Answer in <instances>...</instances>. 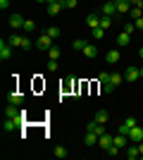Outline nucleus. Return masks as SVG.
I'll use <instances>...</instances> for the list:
<instances>
[{
	"instance_id": "a19ab883",
	"label": "nucleus",
	"mask_w": 143,
	"mask_h": 160,
	"mask_svg": "<svg viewBox=\"0 0 143 160\" xmlns=\"http://www.w3.org/2000/svg\"><path fill=\"white\" fill-rule=\"evenodd\" d=\"M138 55H141V58H143V48H141V50H138Z\"/></svg>"
},
{
	"instance_id": "1a4fd4ad",
	"label": "nucleus",
	"mask_w": 143,
	"mask_h": 160,
	"mask_svg": "<svg viewBox=\"0 0 143 160\" xmlns=\"http://www.w3.org/2000/svg\"><path fill=\"white\" fill-rule=\"evenodd\" d=\"M131 127H136V120H134V117H126V120L119 124V134H129Z\"/></svg>"
},
{
	"instance_id": "ddd939ff",
	"label": "nucleus",
	"mask_w": 143,
	"mask_h": 160,
	"mask_svg": "<svg viewBox=\"0 0 143 160\" xmlns=\"http://www.w3.org/2000/svg\"><path fill=\"white\" fill-rule=\"evenodd\" d=\"M98 139H100L98 134L88 132V134H86V136H83V143H86V146H95V143H98Z\"/></svg>"
},
{
	"instance_id": "0eeeda50",
	"label": "nucleus",
	"mask_w": 143,
	"mask_h": 160,
	"mask_svg": "<svg viewBox=\"0 0 143 160\" xmlns=\"http://www.w3.org/2000/svg\"><path fill=\"white\" fill-rule=\"evenodd\" d=\"M62 10H64V0H60V2H48V14H50V17L60 14Z\"/></svg>"
},
{
	"instance_id": "f03ea898",
	"label": "nucleus",
	"mask_w": 143,
	"mask_h": 160,
	"mask_svg": "<svg viewBox=\"0 0 143 160\" xmlns=\"http://www.w3.org/2000/svg\"><path fill=\"white\" fill-rule=\"evenodd\" d=\"M138 79H141V69L134 67V65H129L126 72H124V81H138Z\"/></svg>"
},
{
	"instance_id": "72a5a7b5",
	"label": "nucleus",
	"mask_w": 143,
	"mask_h": 160,
	"mask_svg": "<svg viewBox=\"0 0 143 160\" xmlns=\"http://www.w3.org/2000/svg\"><path fill=\"white\" fill-rule=\"evenodd\" d=\"M124 31H126V33H134V31H136V24H134V22L124 24Z\"/></svg>"
},
{
	"instance_id": "f3484780",
	"label": "nucleus",
	"mask_w": 143,
	"mask_h": 160,
	"mask_svg": "<svg viewBox=\"0 0 143 160\" xmlns=\"http://www.w3.org/2000/svg\"><path fill=\"white\" fill-rule=\"evenodd\" d=\"M86 24H88L91 29L100 27V17H98V14H88V17H86Z\"/></svg>"
},
{
	"instance_id": "e433bc0d",
	"label": "nucleus",
	"mask_w": 143,
	"mask_h": 160,
	"mask_svg": "<svg viewBox=\"0 0 143 160\" xmlns=\"http://www.w3.org/2000/svg\"><path fill=\"white\" fill-rule=\"evenodd\" d=\"M134 24H136L138 31H143V17H141V19H134Z\"/></svg>"
},
{
	"instance_id": "f704fd0d",
	"label": "nucleus",
	"mask_w": 143,
	"mask_h": 160,
	"mask_svg": "<svg viewBox=\"0 0 143 160\" xmlns=\"http://www.w3.org/2000/svg\"><path fill=\"white\" fill-rule=\"evenodd\" d=\"M98 81H100V84H107V81H110V74H107V72H100V77H98Z\"/></svg>"
},
{
	"instance_id": "4468645a",
	"label": "nucleus",
	"mask_w": 143,
	"mask_h": 160,
	"mask_svg": "<svg viewBox=\"0 0 143 160\" xmlns=\"http://www.w3.org/2000/svg\"><path fill=\"white\" fill-rule=\"evenodd\" d=\"M129 41H131V33H126V31H122L119 36H117V43H119V48L129 46Z\"/></svg>"
},
{
	"instance_id": "a878e982",
	"label": "nucleus",
	"mask_w": 143,
	"mask_h": 160,
	"mask_svg": "<svg viewBox=\"0 0 143 160\" xmlns=\"http://www.w3.org/2000/svg\"><path fill=\"white\" fill-rule=\"evenodd\" d=\"M100 27L107 31V29L112 27V17H105V14H102V17H100Z\"/></svg>"
},
{
	"instance_id": "ea45409f",
	"label": "nucleus",
	"mask_w": 143,
	"mask_h": 160,
	"mask_svg": "<svg viewBox=\"0 0 143 160\" xmlns=\"http://www.w3.org/2000/svg\"><path fill=\"white\" fill-rule=\"evenodd\" d=\"M36 2H45V5H48V2H50V0H36Z\"/></svg>"
},
{
	"instance_id": "473e14b6",
	"label": "nucleus",
	"mask_w": 143,
	"mask_h": 160,
	"mask_svg": "<svg viewBox=\"0 0 143 160\" xmlns=\"http://www.w3.org/2000/svg\"><path fill=\"white\" fill-rule=\"evenodd\" d=\"M76 5H79V0H64V7H67V10H74Z\"/></svg>"
},
{
	"instance_id": "20e7f679",
	"label": "nucleus",
	"mask_w": 143,
	"mask_h": 160,
	"mask_svg": "<svg viewBox=\"0 0 143 160\" xmlns=\"http://www.w3.org/2000/svg\"><path fill=\"white\" fill-rule=\"evenodd\" d=\"M126 136H129L131 143H141V141H143V129L136 124V127H131V132L126 134Z\"/></svg>"
},
{
	"instance_id": "c756f323",
	"label": "nucleus",
	"mask_w": 143,
	"mask_h": 160,
	"mask_svg": "<svg viewBox=\"0 0 143 160\" xmlns=\"http://www.w3.org/2000/svg\"><path fill=\"white\" fill-rule=\"evenodd\" d=\"M91 31H93V38H102V36H105V29L102 27H95V29H91Z\"/></svg>"
},
{
	"instance_id": "f257e3e1",
	"label": "nucleus",
	"mask_w": 143,
	"mask_h": 160,
	"mask_svg": "<svg viewBox=\"0 0 143 160\" xmlns=\"http://www.w3.org/2000/svg\"><path fill=\"white\" fill-rule=\"evenodd\" d=\"M53 41H55L53 36H48V33H41V36L36 38V48H38V50H45V53H48V50L55 46Z\"/></svg>"
},
{
	"instance_id": "79ce46f5",
	"label": "nucleus",
	"mask_w": 143,
	"mask_h": 160,
	"mask_svg": "<svg viewBox=\"0 0 143 160\" xmlns=\"http://www.w3.org/2000/svg\"><path fill=\"white\" fill-rule=\"evenodd\" d=\"M141 77H143V67H141Z\"/></svg>"
},
{
	"instance_id": "423d86ee",
	"label": "nucleus",
	"mask_w": 143,
	"mask_h": 160,
	"mask_svg": "<svg viewBox=\"0 0 143 160\" xmlns=\"http://www.w3.org/2000/svg\"><path fill=\"white\" fill-rule=\"evenodd\" d=\"M86 132H93V134H98V136H102V134H105V124H100V122H88V124H86Z\"/></svg>"
},
{
	"instance_id": "2eb2a0df",
	"label": "nucleus",
	"mask_w": 143,
	"mask_h": 160,
	"mask_svg": "<svg viewBox=\"0 0 143 160\" xmlns=\"http://www.w3.org/2000/svg\"><path fill=\"white\" fill-rule=\"evenodd\" d=\"M7 100H10V103H14V105H21V100H24V96H21L19 91H12V93L7 96Z\"/></svg>"
},
{
	"instance_id": "dca6fc26",
	"label": "nucleus",
	"mask_w": 143,
	"mask_h": 160,
	"mask_svg": "<svg viewBox=\"0 0 143 160\" xmlns=\"http://www.w3.org/2000/svg\"><path fill=\"white\" fill-rule=\"evenodd\" d=\"M126 158H141V153H138V143H131L129 148H126Z\"/></svg>"
},
{
	"instance_id": "58836bf2",
	"label": "nucleus",
	"mask_w": 143,
	"mask_h": 160,
	"mask_svg": "<svg viewBox=\"0 0 143 160\" xmlns=\"http://www.w3.org/2000/svg\"><path fill=\"white\" fill-rule=\"evenodd\" d=\"M138 153H141V158H143V141L138 143Z\"/></svg>"
},
{
	"instance_id": "c9c22d12",
	"label": "nucleus",
	"mask_w": 143,
	"mask_h": 160,
	"mask_svg": "<svg viewBox=\"0 0 143 160\" xmlns=\"http://www.w3.org/2000/svg\"><path fill=\"white\" fill-rule=\"evenodd\" d=\"M48 72H57V60H50V62H48Z\"/></svg>"
},
{
	"instance_id": "412c9836",
	"label": "nucleus",
	"mask_w": 143,
	"mask_h": 160,
	"mask_svg": "<svg viewBox=\"0 0 143 160\" xmlns=\"http://www.w3.org/2000/svg\"><path fill=\"white\" fill-rule=\"evenodd\" d=\"M14 115H19V108L14 105V103H10V105L5 108V117H14Z\"/></svg>"
},
{
	"instance_id": "6ab92c4d",
	"label": "nucleus",
	"mask_w": 143,
	"mask_h": 160,
	"mask_svg": "<svg viewBox=\"0 0 143 160\" xmlns=\"http://www.w3.org/2000/svg\"><path fill=\"white\" fill-rule=\"evenodd\" d=\"M81 53L86 55V58H98V48H95V46H91V43H88V46L83 48Z\"/></svg>"
},
{
	"instance_id": "c85d7f7f",
	"label": "nucleus",
	"mask_w": 143,
	"mask_h": 160,
	"mask_svg": "<svg viewBox=\"0 0 143 160\" xmlns=\"http://www.w3.org/2000/svg\"><path fill=\"white\" fill-rule=\"evenodd\" d=\"M67 148H62V146H57V148H55V158H67Z\"/></svg>"
},
{
	"instance_id": "2f4dec72",
	"label": "nucleus",
	"mask_w": 143,
	"mask_h": 160,
	"mask_svg": "<svg viewBox=\"0 0 143 160\" xmlns=\"http://www.w3.org/2000/svg\"><path fill=\"white\" fill-rule=\"evenodd\" d=\"M119 151H122V148H119V146H115V143H112V146H110L107 151H105V153H107V155H117V153H119Z\"/></svg>"
},
{
	"instance_id": "4be33fe9",
	"label": "nucleus",
	"mask_w": 143,
	"mask_h": 160,
	"mask_svg": "<svg viewBox=\"0 0 143 160\" xmlns=\"http://www.w3.org/2000/svg\"><path fill=\"white\" fill-rule=\"evenodd\" d=\"M45 33H48V36H53V38H60V36H62V29L60 27H48Z\"/></svg>"
},
{
	"instance_id": "7c9ffc66",
	"label": "nucleus",
	"mask_w": 143,
	"mask_h": 160,
	"mask_svg": "<svg viewBox=\"0 0 143 160\" xmlns=\"http://www.w3.org/2000/svg\"><path fill=\"white\" fill-rule=\"evenodd\" d=\"M115 84H112V81H107V84H102V91H105V93H115Z\"/></svg>"
},
{
	"instance_id": "6e6552de",
	"label": "nucleus",
	"mask_w": 143,
	"mask_h": 160,
	"mask_svg": "<svg viewBox=\"0 0 143 160\" xmlns=\"http://www.w3.org/2000/svg\"><path fill=\"white\" fill-rule=\"evenodd\" d=\"M24 17H21V14H12V17H10V27L14 29V31H17V29H24Z\"/></svg>"
},
{
	"instance_id": "39448f33",
	"label": "nucleus",
	"mask_w": 143,
	"mask_h": 160,
	"mask_svg": "<svg viewBox=\"0 0 143 160\" xmlns=\"http://www.w3.org/2000/svg\"><path fill=\"white\" fill-rule=\"evenodd\" d=\"M115 7H117V14H129L131 12V2L129 0H115Z\"/></svg>"
},
{
	"instance_id": "393cba45",
	"label": "nucleus",
	"mask_w": 143,
	"mask_h": 160,
	"mask_svg": "<svg viewBox=\"0 0 143 160\" xmlns=\"http://www.w3.org/2000/svg\"><path fill=\"white\" fill-rule=\"evenodd\" d=\"M110 81H112V84H115V86H119V84H122V81H124V74H119V72H115V74H110Z\"/></svg>"
},
{
	"instance_id": "cd10ccee",
	"label": "nucleus",
	"mask_w": 143,
	"mask_h": 160,
	"mask_svg": "<svg viewBox=\"0 0 143 160\" xmlns=\"http://www.w3.org/2000/svg\"><path fill=\"white\" fill-rule=\"evenodd\" d=\"M131 19H141V17H143V10H141V7H131Z\"/></svg>"
},
{
	"instance_id": "bb28decb",
	"label": "nucleus",
	"mask_w": 143,
	"mask_h": 160,
	"mask_svg": "<svg viewBox=\"0 0 143 160\" xmlns=\"http://www.w3.org/2000/svg\"><path fill=\"white\" fill-rule=\"evenodd\" d=\"M24 31H26V33H34L36 31V22L26 19V22H24Z\"/></svg>"
},
{
	"instance_id": "aec40b11",
	"label": "nucleus",
	"mask_w": 143,
	"mask_h": 160,
	"mask_svg": "<svg viewBox=\"0 0 143 160\" xmlns=\"http://www.w3.org/2000/svg\"><path fill=\"white\" fill-rule=\"evenodd\" d=\"M107 117H110V115H107V110H98L93 120H95V122H100V124H105V122H107Z\"/></svg>"
},
{
	"instance_id": "9d476101",
	"label": "nucleus",
	"mask_w": 143,
	"mask_h": 160,
	"mask_svg": "<svg viewBox=\"0 0 143 160\" xmlns=\"http://www.w3.org/2000/svg\"><path fill=\"white\" fill-rule=\"evenodd\" d=\"M102 14H105V17H115V14H117L115 0H107V2H105V5H102Z\"/></svg>"
},
{
	"instance_id": "9b49d317",
	"label": "nucleus",
	"mask_w": 143,
	"mask_h": 160,
	"mask_svg": "<svg viewBox=\"0 0 143 160\" xmlns=\"http://www.w3.org/2000/svg\"><path fill=\"white\" fill-rule=\"evenodd\" d=\"M24 38H26V36H21V33H12L7 41H10V46H12V48H21V46H24Z\"/></svg>"
},
{
	"instance_id": "7ed1b4c3",
	"label": "nucleus",
	"mask_w": 143,
	"mask_h": 160,
	"mask_svg": "<svg viewBox=\"0 0 143 160\" xmlns=\"http://www.w3.org/2000/svg\"><path fill=\"white\" fill-rule=\"evenodd\" d=\"M12 58V46H10V41H0V60L5 62V60H10Z\"/></svg>"
},
{
	"instance_id": "4c0bfd02",
	"label": "nucleus",
	"mask_w": 143,
	"mask_h": 160,
	"mask_svg": "<svg viewBox=\"0 0 143 160\" xmlns=\"http://www.w3.org/2000/svg\"><path fill=\"white\" fill-rule=\"evenodd\" d=\"M10 7V0H0V10H7Z\"/></svg>"
},
{
	"instance_id": "b1692460",
	"label": "nucleus",
	"mask_w": 143,
	"mask_h": 160,
	"mask_svg": "<svg viewBox=\"0 0 143 160\" xmlns=\"http://www.w3.org/2000/svg\"><path fill=\"white\" fill-rule=\"evenodd\" d=\"M60 53H62L60 46H53L50 50H48V58H50V60H57V58H60Z\"/></svg>"
},
{
	"instance_id": "5701e85b",
	"label": "nucleus",
	"mask_w": 143,
	"mask_h": 160,
	"mask_svg": "<svg viewBox=\"0 0 143 160\" xmlns=\"http://www.w3.org/2000/svg\"><path fill=\"white\" fill-rule=\"evenodd\" d=\"M86 46H88V43H86L83 38H74V41H72V48H74V50H83Z\"/></svg>"
},
{
	"instance_id": "f8f14e48",
	"label": "nucleus",
	"mask_w": 143,
	"mask_h": 160,
	"mask_svg": "<svg viewBox=\"0 0 143 160\" xmlns=\"http://www.w3.org/2000/svg\"><path fill=\"white\" fill-rule=\"evenodd\" d=\"M98 146H100L102 151H107V148L112 146V136H110V134L105 132V134H102V136H100V139H98Z\"/></svg>"
},
{
	"instance_id": "a211bd4d",
	"label": "nucleus",
	"mask_w": 143,
	"mask_h": 160,
	"mask_svg": "<svg viewBox=\"0 0 143 160\" xmlns=\"http://www.w3.org/2000/svg\"><path fill=\"white\" fill-rule=\"evenodd\" d=\"M105 60H107L110 65H115V62H119V50H107V55H105Z\"/></svg>"
}]
</instances>
